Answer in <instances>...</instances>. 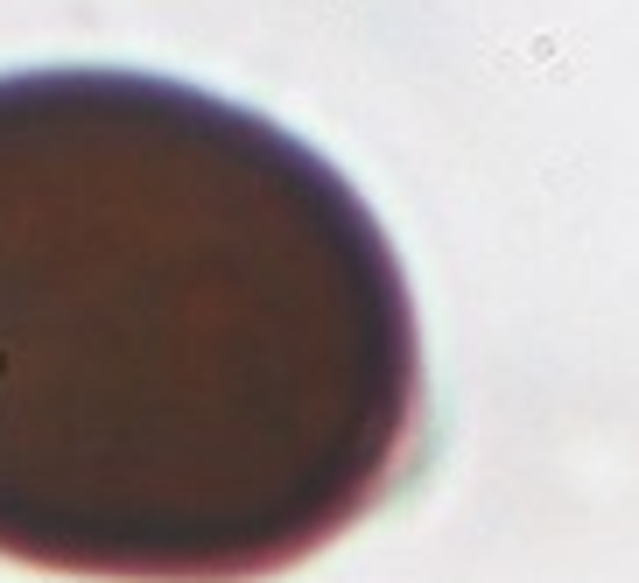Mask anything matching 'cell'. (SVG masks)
<instances>
[{"label":"cell","instance_id":"obj_1","mask_svg":"<svg viewBox=\"0 0 639 583\" xmlns=\"http://www.w3.org/2000/svg\"><path fill=\"white\" fill-rule=\"evenodd\" d=\"M415 429L408 274L309 141L148 71L0 78V555L253 583L373 513Z\"/></svg>","mask_w":639,"mask_h":583}]
</instances>
